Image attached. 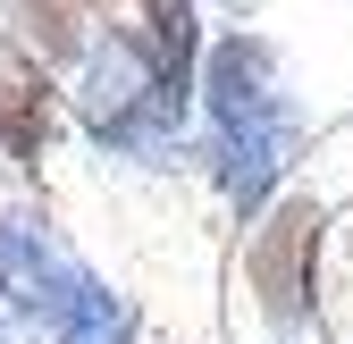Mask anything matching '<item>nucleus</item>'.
<instances>
[{
	"label": "nucleus",
	"instance_id": "1",
	"mask_svg": "<svg viewBox=\"0 0 353 344\" xmlns=\"http://www.w3.org/2000/svg\"><path fill=\"white\" fill-rule=\"evenodd\" d=\"M303 235H312V210H286L278 235L252 252V277H261V294H270V311H294V244Z\"/></svg>",
	"mask_w": 353,
	"mask_h": 344
},
{
	"label": "nucleus",
	"instance_id": "2",
	"mask_svg": "<svg viewBox=\"0 0 353 344\" xmlns=\"http://www.w3.org/2000/svg\"><path fill=\"white\" fill-rule=\"evenodd\" d=\"M34 109H42V76L0 51V135H9V151H34Z\"/></svg>",
	"mask_w": 353,
	"mask_h": 344
}]
</instances>
